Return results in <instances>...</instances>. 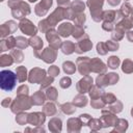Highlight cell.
<instances>
[{"label": "cell", "mask_w": 133, "mask_h": 133, "mask_svg": "<svg viewBox=\"0 0 133 133\" xmlns=\"http://www.w3.org/2000/svg\"><path fill=\"white\" fill-rule=\"evenodd\" d=\"M17 75L9 70H3L0 72V87L5 91H10L16 86Z\"/></svg>", "instance_id": "obj_1"}, {"label": "cell", "mask_w": 133, "mask_h": 133, "mask_svg": "<svg viewBox=\"0 0 133 133\" xmlns=\"http://www.w3.org/2000/svg\"><path fill=\"white\" fill-rule=\"evenodd\" d=\"M31 98H28L27 95H18L16 100L10 105V110L14 113H19L23 110H27L32 105Z\"/></svg>", "instance_id": "obj_2"}, {"label": "cell", "mask_w": 133, "mask_h": 133, "mask_svg": "<svg viewBox=\"0 0 133 133\" xmlns=\"http://www.w3.org/2000/svg\"><path fill=\"white\" fill-rule=\"evenodd\" d=\"M29 12H30V7L24 1H20L14 7H11V15L15 19H18V20H22L23 17H25L26 15H29Z\"/></svg>", "instance_id": "obj_3"}, {"label": "cell", "mask_w": 133, "mask_h": 133, "mask_svg": "<svg viewBox=\"0 0 133 133\" xmlns=\"http://www.w3.org/2000/svg\"><path fill=\"white\" fill-rule=\"evenodd\" d=\"M17 28H18V25L15 21H7V22L3 23L0 27V36H1V38L7 37L9 34L14 33Z\"/></svg>", "instance_id": "obj_4"}, {"label": "cell", "mask_w": 133, "mask_h": 133, "mask_svg": "<svg viewBox=\"0 0 133 133\" xmlns=\"http://www.w3.org/2000/svg\"><path fill=\"white\" fill-rule=\"evenodd\" d=\"M19 28L21 29V31L27 35H35L37 29L36 27L27 19H22L20 24H19Z\"/></svg>", "instance_id": "obj_5"}, {"label": "cell", "mask_w": 133, "mask_h": 133, "mask_svg": "<svg viewBox=\"0 0 133 133\" xmlns=\"http://www.w3.org/2000/svg\"><path fill=\"white\" fill-rule=\"evenodd\" d=\"M45 75H46V72L42 69H33L30 71L29 73V76H28V80L31 82V83H37V82H42L45 78Z\"/></svg>", "instance_id": "obj_6"}, {"label": "cell", "mask_w": 133, "mask_h": 133, "mask_svg": "<svg viewBox=\"0 0 133 133\" xmlns=\"http://www.w3.org/2000/svg\"><path fill=\"white\" fill-rule=\"evenodd\" d=\"M15 47H16V38L14 36L9 35V36L1 39V43H0V51L1 52L12 50Z\"/></svg>", "instance_id": "obj_7"}, {"label": "cell", "mask_w": 133, "mask_h": 133, "mask_svg": "<svg viewBox=\"0 0 133 133\" xmlns=\"http://www.w3.org/2000/svg\"><path fill=\"white\" fill-rule=\"evenodd\" d=\"M91 83H92V79L88 76H86L85 78L81 79L78 84H77V89L79 90L80 94H84L86 91H89L90 87H91Z\"/></svg>", "instance_id": "obj_8"}, {"label": "cell", "mask_w": 133, "mask_h": 133, "mask_svg": "<svg viewBox=\"0 0 133 133\" xmlns=\"http://www.w3.org/2000/svg\"><path fill=\"white\" fill-rule=\"evenodd\" d=\"M51 5H52V0H42L35 6V12H36V15L44 16L48 11V9H49V7Z\"/></svg>", "instance_id": "obj_9"}, {"label": "cell", "mask_w": 133, "mask_h": 133, "mask_svg": "<svg viewBox=\"0 0 133 133\" xmlns=\"http://www.w3.org/2000/svg\"><path fill=\"white\" fill-rule=\"evenodd\" d=\"M90 60L88 59V57H79L77 59V64H78V69L79 72L82 75H88V73L91 71L90 68L86 66V63H88Z\"/></svg>", "instance_id": "obj_10"}, {"label": "cell", "mask_w": 133, "mask_h": 133, "mask_svg": "<svg viewBox=\"0 0 133 133\" xmlns=\"http://www.w3.org/2000/svg\"><path fill=\"white\" fill-rule=\"evenodd\" d=\"M47 39L49 41V43H50L52 48L57 49L58 47H60V39H59L56 31H54V30L48 31L47 32Z\"/></svg>", "instance_id": "obj_11"}, {"label": "cell", "mask_w": 133, "mask_h": 133, "mask_svg": "<svg viewBox=\"0 0 133 133\" xmlns=\"http://www.w3.org/2000/svg\"><path fill=\"white\" fill-rule=\"evenodd\" d=\"M56 57V51L50 48H47L43 51V53L39 55V58H42L46 62H53Z\"/></svg>", "instance_id": "obj_12"}, {"label": "cell", "mask_w": 133, "mask_h": 133, "mask_svg": "<svg viewBox=\"0 0 133 133\" xmlns=\"http://www.w3.org/2000/svg\"><path fill=\"white\" fill-rule=\"evenodd\" d=\"M90 70L92 72H97V73H104L106 71V66L102 60H100L98 58H94L90 61Z\"/></svg>", "instance_id": "obj_13"}, {"label": "cell", "mask_w": 133, "mask_h": 133, "mask_svg": "<svg viewBox=\"0 0 133 133\" xmlns=\"http://www.w3.org/2000/svg\"><path fill=\"white\" fill-rule=\"evenodd\" d=\"M91 47H92L91 42L88 39V37H86L85 41H80V42L75 46V51L78 52V53H82V52L88 51Z\"/></svg>", "instance_id": "obj_14"}, {"label": "cell", "mask_w": 133, "mask_h": 133, "mask_svg": "<svg viewBox=\"0 0 133 133\" xmlns=\"http://www.w3.org/2000/svg\"><path fill=\"white\" fill-rule=\"evenodd\" d=\"M45 121V116L44 114H42L41 112H35V113H31L28 114V123L32 124V125H42Z\"/></svg>", "instance_id": "obj_15"}, {"label": "cell", "mask_w": 133, "mask_h": 133, "mask_svg": "<svg viewBox=\"0 0 133 133\" xmlns=\"http://www.w3.org/2000/svg\"><path fill=\"white\" fill-rule=\"evenodd\" d=\"M72 31H73V27H72V24H70V23H63L58 28V33L61 36H64V37L70 35V33Z\"/></svg>", "instance_id": "obj_16"}, {"label": "cell", "mask_w": 133, "mask_h": 133, "mask_svg": "<svg viewBox=\"0 0 133 133\" xmlns=\"http://www.w3.org/2000/svg\"><path fill=\"white\" fill-rule=\"evenodd\" d=\"M16 75H17V79L19 82H24L27 79V70L25 66L20 65L17 68L16 70Z\"/></svg>", "instance_id": "obj_17"}, {"label": "cell", "mask_w": 133, "mask_h": 133, "mask_svg": "<svg viewBox=\"0 0 133 133\" xmlns=\"http://www.w3.org/2000/svg\"><path fill=\"white\" fill-rule=\"evenodd\" d=\"M15 62L12 56L9 54H2L0 57V65L1 66H8Z\"/></svg>", "instance_id": "obj_18"}, {"label": "cell", "mask_w": 133, "mask_h": 133, "mask_svg": "<svg viewBox=\"0 0 133 133\" xmlns=\"http://www.w3.org/2000/svg\"><path fill=\"white\" fill-rule=\"evenodd\" d=\"M31 100H32V103L35 104V105H41L45 102V96L42 91H37L35 92L32 97H31Z\"/></svg>", "instance_id": "obj_19"}, {"label": "cell", "mask_w": 133, "mask_h": 133, "mask_svg": "<svg viewBox=\"0 0 133 133\" xmlns=\"http://www.w3.org/2000/svg\"><path fill=\"white\" fill-rule=\"evenodd\" d=\"M29 45L32 46L35 49V51H37L43 47V41L37 36H33L29 39Z\"/></svg>", "instance_id": "obj_20"}, {"label": "cell", "mask_w": 133, "mask_h": 133, "mask_svg": "<svg viewBox=\"0 0 133 133\" xmlns=\"http://www.w3.org/2000/svg\"><path fill=\"white\" fill-rule=\"evenodd\" d=\"M10 55L12 56L15 62H18L19 63V62H22L23 61L24 56H23V53H22L21 50H19V49H12L11 52H10Z\"/></svg>", "instance_id": "obj_21"}, {"label": "cell", "mask_w": 133, "mask_h": 133, "mask_svg": "<svg viewBox=\"0 0 133 133\" xmlns=\"http://www.w3.org/2000/svg\"><path fill=\"white\" fill-rule=\"evenodd\" d=\"M87 5L90 8V11H94L96 9H101L103 5V0H88Z\"/></svg>", "instance_id": "obj_22"}, {"label": "cell", "mask_w": 133, "mask_h": 133, "mask_svg": "<svg viewBox=\"0 0 133 133\" xmlns=\"http://www.w3.org/2000/svg\"><path fill=\"white\" fill-rule=\"evenodd\" d=\"M61 50L64 54H71L72 52L75 51V45L72 44L71 42H64L61 46Z\"/></svg>", "instance_id": "obj_23"}, {"label": "cell", "mask_w": 133, "mask_h": 133, "mask_svg": "<svg viewBox=\"0 0 133 133\" xmlns=\"http://www.w3.org/2000/svg\"><path fill=\"white\" fill-rule=\"evenodd\" d=\"M29 45V39H26L23 36H18L16 38V47L19 49H24Z\"/></svg>", "instance_id": "obj_24"}, {"label": "cell", "mask_w": 133, "mask_h": 133, "mask_svg": "<svg viewBox=\"0 0 133 133\" xmlns=\"http://www.w3.org/2000/svg\"><path fill=\"white\" fill-rule=\"evenodd\" d=\"M123 72L125 73H132L133 72V62L129 59H126L123 62V66H122Z\"/></svg>", "instance_id": "obj_25"}, {"label": "cell", "mask_w": 133, "mask_h": 133, "mask_svg": "<svg viewBox=\"0 0 133 133\" xmlns=\"http://www.w3.org/2000/svg\"><path fill=\"white\" fill-rule=\"evenodd\" d=\"M76 70L75 68V64L71 61H66V62H63V71L66 73V74H72L74 73Z\"/></svg>", "instance_id": "obj_26"}, {"label": "cell", "mask_w": 133, "mask_h": 133, "mask_svg": "<svg viewBox=\"0 0 133 133\" xmlns=\"http://www.w3.org/2000/svg\"><path fill=\"white\" fill-rule=\"evenodd\" d=\"M119 64V59L116 56H111L108 59V66L110 69H116Z\"/></svg>", "instance_id": "obj_27"}, {"label": "cell", "mask_w": 133, "mask_h": 133, "mask_svg": "<svg viewBox=\"0 0 133 133\" xmlns=\"http://www.w3.org/2000/svg\"><path fill=\"white\" fill-rule=\"evenodd\" d=\"M16 121H17V123L20 124V125H24V124L28 123V114L19 112V114H18L17 117H16Z\"/></svg>", "instance_id": "obj_28"}, {"label": "cell", "mask_w": 133, "mask_h": 133, "mask_svg": "<svg viewBox=\"0 0 133 133\" xmlns=\"http://www.w3.org/2000/svg\"><path fill=\"white\" fill-rule=\"evenodd\" d=\"M86 100H87V99H86L85 97L79 95V96H77V97L74 99V104H76V105H78V106H84V105H86V103H87Z\"/></svg>", "instance_id": "obj_29"}, {"label": "cell", "mask_w": 133, "mask_h": 133, "mask_svg": "<svg viewBox=\"0 0 133 133\" xmlns=\"http://www.w3.org/2000/svg\"><path fill=\"white\" fill-rule=\"evenodd\" d=\"M107 79H108V84H114L118 80V75L114 73H110L107 75Z\"/></svg>", "instance_id": "obj_30"}, {"label": "cell", "mask_w": 133, "mask_h": 133, "mask_svg": "<svg viewBox=\"0 0 133 133\" xmlns=\"http://www.w3.org/2000/svg\"><path fill=\"white\" fill-rule=\"evenodd\" d=\"M102 94H103L102 91L99 92V88H98L97 86H91L90 89H89V95H90L91 98H98V97H100Z\"/></svg>", "instance_id": "obj_31"}, {"label": "cell", "mask_w": 133, "mask_h": 133, "mask_svg": "<svg viewBox=\"0 0 133 133\" xmlns=\"http://www.w3.org/2000/svg\"><path fill=\"white\" fill-rule=\"evenodd\" d=\"M131 11H132V9H131V6H130V4H129V3H125V4L122 6L121 12L123 14V16H124V17H127Z\"/></svg>", "instance_id": "obj_32"}, {"label": "cell", "mask_w": 133, "mask_h": 133, "mask_svg": "<svg viewBox=\"0 0 133 133\" xmlns=\"http://www.w3.org/2000/svg\"><path fill=\"white\" fill-rule=\"evenodd\" d=\"M131 27H132V23H131L129 20H127V19L123 20V21L118 24V28H122V29H130Z\"/></svg>", "instance_id": "obj_33"}, {"label": "cell", "mask_w": 133, "mask_h": 133, "mask_svg": "<svg viewBox=\"0 0 133 133\" xmlns=\"http://www.w3.org/2000/svg\"><path fill=\"white\" fill-rule=\"evenodd\" d=\"M97 49H98V53H100L101 55H105L107 53V51H108L107 46L105 44H103V43H99L98 46H97Z\"/></svg>", "instance_id": "obj_34"}, {"label": "cell", "mask_w": 133, "mask_h": 133, "mask_svg": "<svg viewBox=\"0 0 133 133\" xmlns=\"http://www.w3.org/2000/svg\"><path fill=\"white\" fill-rule=\"evenodd\" d=\"M73 7H74V10L78 11V12H81L82 10H84V4L81 2V1H76L73 3Z\"/></svg>", "instance_id": "obj_35"}, {"label": "cell", "mask_w": 133, "mask_h": 133, "mask_svg": "<svg viewBox=\"0 0 133 133\" xmlns=\"http://www.w3.org/2000/svg\"><path fill=\"white\" fill-rule=\"evenodd\" d=\"M103 18L106 20V22H111L114 19V11H112V10L105 11L103 14Z\"/></svg>", "instance_id": "obj_36"}, {"label": "cell", "mask_w": 133, "mask_h": 133, "mask_svg": "<svg viewBox=\"0 0 133 133\" xmlns=\"http://www.w3.org/2000/svg\"><path fill=\"white\" fill-rule=\"evenodd\" d=\"M106 46H107L108 51H115L118 48L117 42H112V41H108L107 44H106Z\"/></svg>", "instance_id": "obj_37"}, {"label": "cell", "mask_w": 133, "mask_h": 133, "mask_svg": "<svg viewBox=\"0 0 133 133\" xmlns=\"http://www.w3.org/2000/svg\"><path fill=\"white\" fill-rule=\"evenodd\" d=\"M47 97L50 99V100H55L56 97H57V92H56V89L54 87H51L48 89L47 91Z\"/></svg>", "instance_id": "obj_38"}, {"label": "cell", "mask_w": 133, "mask_h": 133, "mask_svg": "<svg viewBox=\"0 0 133 133\" xmlns=\"http://www.w3.org/2000/svg\"><path fill=\"white\" fill-rule=\"evenodd\" d=\"M103 100H104L105 103L110 104V103L114 102L116 99H115V97H114L113 95H111V94H104V96H103Z\"/></svg>", "instance_id": "obj_39"}, {"label": "cell", "mask_w": 133, "mask_h": 133, "mask_svg": "<svg viewBox=\"0 0 133 133\" xmlns=\"http://www.w3.org/2000/svg\"><path fill=\"white\" fill-rule=\"evenodd\" d=\"M82 34H84V30L81 28V27H75L73 29V35L76 37V38H79Z\"/></svg>", "instance_id": "obj_40"}, {"label": "cell", "mask_w": 133, "mask_h": 133, "mask_svg": "<svg viewBox=\"0 0 133 133\" xmlns=\"http://www.w3.org/2000/svg\"><path fill=\"white\" fill-rule=\"evenodd\" d=\"M71 85V79L69 77H63L61 80H60V86L62 88H66Z\"/></svg>", "instance_id": "obj_41"}, {"label": "cell", "mask_w": 133, "mask_h": 133, "mask_svg": "<svg viewBox=\"0 0 133 133\" xmlns=\"http://www.w3.org/2000/svg\"><path fill=\"white\" fill-rule=\"evenodd\" d=\"M53 82V77H45L44 80L42 81V88H45L46 86H48L49 84H51Z\"/></svg>", "instance_id": "obj_42"}, {"label": "cell", "mask_w": 133, "mask_h": 133, "mask_svg": "<svg viewBox=\"0 0 133 133\" xmlns=\"http://www.w3.org/2000/svg\"><path fill=\"white\" fill-rule=\"evenodd\" d=\"M17 95H28V86L27 85H21L19 88H18V91H17Z\"/></svg>", "instance_id": "obj_43"}, {"label": "cell", "mask_w": 133, "mask_h": 133, "mask_svg": "<svg viewBox=\"0 0 133 133\" xmlns=\"http://www.w3.org/2000/svg\"><path fill=\"white\" fill-rule=\"evenodd\" d=\"M44 110H45L48 114H52V113L55 112V108H54V105H53V104H47V105H45Z\"/></svg>", "instance_id": "obj_44"}, {"label": "cell", "mask_w": 133, "mask_h": 133, "mask_svg": "<svg viewBox=\"0 0 133 133\" xmlns=\"http://www.w3.org/2000/svg\"><path fill=\"white\" fill-rule=\"evenodd\" d=\"M49 74H50L52 77H55V76H57V75L59 74V69H58L57 66H55V65L50 66V69H49Z\"/></svg>", "instance_id": "obj_45"}, {"label": "cell", "mask_w": 133, "mask_h": 133, "mask_svg": "<svg viewBox=\"0 0 133 133\" xmlns=\"http://www.w3.org/2000/svg\"><path fill=\"white\" fill-rule=\"evenodd\" d=\"M85 21V16L84 15H79L77 18H76V23L77 25H82Z\"/></svg>", "instance_id": "obj_46"}, {"label": "cell", "mask_w": 133, "mask_h": 133, "mask_svg": "<svg viewBox=\"0 0 133 133\" xmlns=\"http://www.w3.org/2000/svg\"><path fill=\"white\" fill-rule=\"evenodd\" d=\"M11 103H12V102H11V99H10V98H5V99L2 101L1 105H2L3 107H8Z\"/></svg>", "instance_id": "obj_47"}, {"label": "cell", "mask_w": 133, "mask_h": 133, "mask_svg": "<svg viewBox=\"0 0 133 133\" xmlns=\"http://www.w3.org/2000/svg\"><path fill=\"white\" fill-rule=\"evenodd\" d=\"M103 28H104L105 30H111V29H112L111 23H110V22H104V24H103Z\"/></svg>", "instance_id": "obj_48"}, {"label": "cell", "mask_w": 133, "mask_h": 133, "mask_svg": "<svg viewBox=\"0 0 133 133\" xmlns=\"http://www.w3.org/2000/svg\"><path fill=\"white\" fill-rule=\"evenodd\" d=\"M19 2H20V0H8V3H7V4H8V6L11 8V7H14V6H15L17 3H19Z\"/></svg>", "instance_id": "obj_49"}, {"label": "cell", "mask_w": 133, "mask_h": 133, "mask_svg": "<svg viewBox=\"0 0 133 133\" xmlns=\"http://www.w3.org/2000/svg\"><path fill=\"white\" fill-rule=\"evenodd\" d=\"M127 37H128V39H129V41L133 42V31H129V32H128V34H127Z\"/></svg>", "instance_id": "obj_50"}, {"label": "cell", "mask_w": 133, "mask_h": 133, "mask_svg": "<svg viewBox=\"0 0 133 133\" xmlns=\"http://www.w3.org/2000/svg\"><path fill=\"white\" fill-rule=\"evenodd\" d=\"M70 1L69 0H57V3L59 5H62V4H68Z\"/></svg>", "instance_id": "obj_51"}, {"label": "cell", "mask_w": 133, "mask_h": 133, "mask_svg": "<svg viewBox=\"0 0 133 133\" xmlns=\"http://www.w3.org/2000/svg\"><path fill=\"white\" fill-rule=\"evenodd\" d=\"M108 2L111 4V5H116L119 3V0H108Z\"/></svg>", "instance_id": "obj_52"}, {"label": "cell", "mask_w": 133, "mask_h": 133, "mask_svg": "<svg viewBox=\"0 0 133 133\" xmlns=\"http://www.w3.org/2000/svg\"><path fill=\"white\" fill-rule=\"evenodd\" d=\"M30 2H34V1H36V0H29Z\"/></svg>", "instance_id": "obj_53"}, {"label": "cell", "mask_w": 133, "mask_h": 133, "mask_svg": "<svg viewBox=\"0 0 133 133\" xmlns=\"http://www.w3.org/2000/svg\"><path fill=\"white\" fill-rule=\"evenodd\" d=\"M132 20H133V12H132Z\"/></svg>", "instance_id": "obj_54"}, {"label": "cell", "mask_w": 133, "mask_h": 133, "mask_svg": "<svg viewBox=\"0 0 133 133\" xmlns=\"http://www.w3.org/2000/svg\"><path fill=\"white\" fill-rule=\"evenodd\" d=\"M132 115H133V109H132Z\"/></svg>", "instance_id": "obj_55"}, {"label": "cell", "mask_w": 133, "mask_h": 133, "mask_svg": "<svg viewBox=\"0 0 133 133\" xmlns=\"http://www.w3.org/2000/svg\"><path fill=\"white\" fill-rule=\"evenodd\" d=\"M0 1H3V0H0Z\"/></svg>", "instance_id": "obj_56"}]
</instances>
